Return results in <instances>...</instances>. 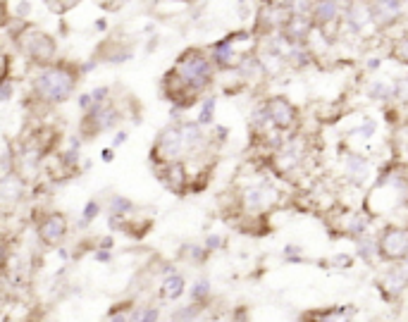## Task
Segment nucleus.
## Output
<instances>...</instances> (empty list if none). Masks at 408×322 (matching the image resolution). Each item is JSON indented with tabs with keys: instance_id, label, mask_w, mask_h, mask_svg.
Returning <instances> with one entry per match:
<instances>
[{
	"instance_id": "obj_4",
	"label": "nucleus",
	"mask_w": 408,
	"mask_h": 322,
	"mask_svg": "<svg viewBox=\"0 0 408 322\" xmlns=\"http://www.w3.org/2000/svg\"><path fill=\"white\" fill-rule=\"evenodd\" d=\"M184 158H186V144H184L181 122H170L155 136V144L150 148V162L158 167V165L177 162V160H184Z\"/></svg>"
},
{
	"instance_id": "obj_18",
	"label": "nucleus",
	"mask_w": 408,
	"mask_h": 322,
	"mask_svg": "<svg viewBox=\"0 0 408 322\" xmlns=\"http://www.w3.org/2000/svg\"><path fill=\"white\" fill-rule=\"evenodd\" d=\"M368 98H370V100H377L382 105L394 103V81L375 79V81L370 84V88H368Z\"/></svg>"
},
{
	"instance_id": "obj_25",
	"label": "nucleus",
	"mask_w": 408,
	"mask_h": 322,
	"mask_svg": "<svg viewBox=\"0 0 408 322\" xmlns=\"http://www.w3.org/2000/svg\"><path fill=\"white\" fill-rule=\"evenodd\" d=\"M131 310H134V303H131V301H129V303H117V306H113V308L108 310L105 322H129Z\"/></svg>"
},
{
	"instance_id": "obj_8",
	"label": "nucleus",
	"mask_w": 408,
	"mask_h": 322,
	"mask_svg": "<svg viewBox=\"0 0 408 322\" xmlns=\"http://www.w3.org/2000/svg\"><path fill=\"white\" fill-rule=\"evenodd\" d=\"M69 232V222H67V215H62L58 210H50L46 212L38 222H36V234H38V241L48 248H58L62 246L65 236Z\"/></svg>"
},
{
	"instance_id": "obj_13",
	"label": "nucleus",
	"mask_w": 408,
	"mask_h": 322,
	"mask_svg": "<svg viewBox=\"0 0 408 322\" xmlns=\"http://www.w3.org/2000/svg\"><path fill=\"white\" fill-rule=\"evenodd\" d=\"M24 189H27V179L19 175V172L5 175L0 179V198H2V205L10 208V205L19 203V201L24 198Z\"/></svg>"
},
{
	"instance_id": "obj_40",
	"label": "nucleus",
	"mask_w": 408,
	"mask_h": 322,
	"mask_svg": "<svg viewBox=\"0 0 408 322\" xmlns=\"http://www.w3.org/2000/svg\"><path fill=\"white\" fill-rule=\"evenodd\" d=\"M96 248H115V236L105 234L100 239H96Z\"/></svg>"
},
{
	"instance_id": "obj_47",
	"label": "nucleus",
	"mask_w": 408,
	"mask_h": 322,
	"mask_svg": "<svg viewBox=\"0 0 408 322\" xmlns=\"http://www.w3.org/2000/svg\"><path fill=\"white\" fill-rule=\"evenodd\" d=\"M236 2H239V7H246V2H248V0H236Z\"/></svg>"
},
{
	"instance_id": "obj_44",
	"label": "nucleus",
	"mask_w": 408,
	"mask_h": 322,
	"mask_svg": "<svg viewBox=\"0 0 408 322\" xmlns=\"http://www.w3.org/2000/svg\"><path fill=\"white\" fill-rule=\"evenodd\" d=\"M93 29L98 31V33H103V31H108V19H105V17H98V19L93 22Z\"/></svg>"
},
{
	"instance_id": "obj_29",
	"label": "nucleus",
	"mask_w": 408,
	"mask_h": 322,
	"mask_svg": "<svg viewBox=\"0 0 408 322\" xmlns=\"http://www.w3.org/2000/svg\"><path fill=\"white\" fill-rule=\"evenodd\" d=\"M227 139H229V127H225V124H212L210 127V141L215 146H222Z\"/></svg>"
},
{
	"instance_id": "obj_20",
	"label": "nucleus",
	"mask_w": 408,
	"mask_h": 322,
	"mask_svg": "<svg viewBox=\"0 0 408 322\" xmlns=\"http://www.w3.org/2000/svg\"><path fill=\"white\" fill-rule=\"evenodd\" d=\"M100 210H103V205H100V201H96V198H91V201H86L84 203V208H82V215H79V220H77V229H88L93 222H96V217L100 215Z\"/></svg>"
},
{
	"instance_id": "obj_3",
	"label": "nucleus",
	"mask_w": 408,
	"mask_h": 322,
	"mask_svg": "<svg viewBox=\"0 0 408 322\" xmlns=\"http://www.w3.org/2000/svg\"><path fill=\"white\" fill-rule=\"evenodd\" d=\"M15 43H17V50L24 58H29L36 67H46V64L58 62V41H55V36L33 27L27 19H17Z\"/></svg>"
},
{
	"instance_id": "obj_30",
	"label": "nucleus",
	"mask_w": 408,
	"mask_h": 322,
	"mask_svg": "<svg viewBox=\"0 0 408 322\" xmlns=\"http://www.w3.org/2000/svg\"><path fill=\"white\" fill-rule=\"evenodd\" d=\"M225 241H227V239H225V236L222 234H217V232H210V234L205 236V248H208V251H210V253H215V251H222V248H225Z\"/></svg>"
},
{
	"instance_id": "obj_12",
	"label": "nucleus",
	"mask_w": 408,
	"mask_h": 322,
	"mask_svg": "<svg viewBox=\"0 0 408 322\" xmlns=\"http://www.w3.org/2000/svg\"><path fill=\"white\" fill-rule=\"evenodd\" d=\"M344 175H346V179H349L353 186H363V184H368V179H370V175H373L368 158H365L363 153L349 150V153L344 155Z\"/></svg>"
},
{
	"instance_id": "obj_38",
	"label": "nucleus",
	"mask_w": 408,
	"mask_h": 322,
	"mask_svg": "<svg viewBox=\"0 0 408 322\" xmlns=\"http://www.w3.org/2000/svg\"><path fill=\"white\" fill-rule=\"evenodd\" d=\"M98 62H100V60L96 58V55H93V58H88V60H84V62H79V72H82V77L91 74V72L98 67Z\"/></svg>"
},
{
	"instance_id": "obj_16",
	"label": "nucleus",
	"mask_w": 408,
	"mask_h": 322,
	"mask_svg": "<svg viewBox=\"0 0 408 322\" xmlns=\"http://www.w3.org/2000/svg\"><path fill=\"white\" fill-rule=\"evenodd\" d=\"M184 293H186V277H184L181 272L163 277V282H160V298H163V301L175 303Z\"/></svg>"
},
{
	"instance_id": "obj_23",
	"label": "nucleus",
	"mask_w": 408,
	"mask_h": 322,
	"mask_svg": "<svg viewBox=\"0 0 408 322\" xmlns=\"http://www.w3.org/2000/svg\"><path fill=\"white\" fill-rule=\"evenodd\" d=\"M215 108H217V96H215V93L203 96V100H201V113H198L196 119H198L203 127H212V124H215Z\"/></svg>"
},
{
	"instance_id": "obj_27",
	"label": "nucleus",
	"mask_w": 408,
	"mask_h": 322,
	"mask_svg": "<svg viewBox=\"0 0 408 322\" xmlns=\"http://www.w3.org/2000/svg\"><path fill=\"white\" fill-rule=\"evenodd\" d=\"M282 258L287 260V265L306 263V258H303V248H301L298 243H287V246L282 248Z\"/></svg>"
},
{
	"instance_id": "obj_17",
	"label": "nucleus",
	"mask_w": 408,
	"mask_h": 322,
	"mask_svg": "<svg viewBox=\"0 0 408 322\" xmlns=\"http://www.w3.org/2000/svg\"><path fill=\"white\" fill-rule=\"evenodd\" d=\"M356 256L365 265H375V260H379L377 236L365 234V236H360V239H356Z\"/></svg>"
},
{
	"instance_id": "obj_1",
	"label": "nucleus",
	"mask_w": 408,
	"mask_h": 322,
	"mask_svg": "<svg viewBox=\"0 0 408 322\" xmlns=\"http://www.w3.org/2000/svg\"><path fill=\"white\" fill-rule=\"evenodd\" d=\"M79 64H72L67 60H58L46 67H36V74L31 77V96L41 103L60 105L74 96V91L82 81Z\"/></svg>"
},
{
	"instance_id": "obj_10",
	"label": "nucleus",
	"mask_w": 408,
	"mask_h": 322,
	"mask_svg": "<svg viewBox=\"0 0 408 322\" xmlns=\"http://www.w3.org/2000/svg\"><path fill=\"white\" fill-rule=\"evenodd\" d=\"M208 50H210V58L215 62L217 72H236V67H239V62H241V55L236 53L234 38L229 33L222 36V38H217V41H212V43L208 46Z\"/></svg>"
},
{
	"instance_id": "obj_39",
	"label": "nucleus",
	"mask_w": 408,
	"mask_h": 322,
	"mask_svg": "<svg viewBox=\"0 0 408 322\" xmlns=\"http://www.w3.org/2000/svg\"><path fill=\"white\" fill-rule=\"evenodd\" d=\"M127 141H129V134H127L124 129H117L115 134H113V141H110V146H113V148L117 150V148H122V146H124Z\"/></svg>"
},
{
	"instance_id": "obj_2",
	"label": "nucleus",
	"mask_w": 408,
	"mask_h": 322,
	"mask_svg": "<svg viewBox=\"0 0 408 322\" xmlns=\"http://www.w3.org/2000/svg\"><path fill=\"white\" fill-rule=\"evenodd\" d=\"M170 69L181 79L184 86L189 91H194V93H198V96H203L205 91L212 86L215 74H217V67H215V62L210 58V50L201 48V46L181 50L177 62Z\"/></svg>"
},
{
	"instance_id": "obj_15",
	"label": "nucleus",
	"mask_w": 408,
	"mask_h": 322,
	"mask_svg": "<svg viewBox=\"0 0 408 322\" xmlns=\"http://www.w3.org/2000/svg\"><path fill=\"white\" fill-rule=\"evenodd\" d=\"M373 220H375V215H373L370 210H353L349 217H346V222H344V234L351 236L353 241L360 239V236L370 234Z\"/></svg>"
},
{
	"instance_id": "obj_32",
	"label": "nucleus",
	"mask_w": 408,
	"mask_h": 322,
	"mask_svg": "<svg viewBox=\"0 0 408 322\" xmlns=\"http://www.w3.org/2000/svg\"><path fill=\"white\" fill-rule=\"evenodd\" d=\"M15 91H17L15 79H2V88H0V103H10V100H12V96H15Z\"/></svg>"
},
{
	"instance_id": "obj_31",
	"label": "nucleus",
	"mask_w": 408,
	"mask_h": 322,
	"mask_svg": "<svg viewBox=\"0 0 408 322\" xmlns=\"http://www.w3.org/2000/svg\"><path fill=\"white\" fill-rule=\"evenodd\" d=\"M329 267H334V270H351L353 267V256L351 253H337L329 260Z\"/></svg>"
},
{
	"instance_id": "obj_22",
	"label": "nucleus",
	"mask_w": 408,
	"mask_h": 322,
	"mask_svg": "<svg viewBox=\"0 0 408 322\" xmlns=\"http://www.w3.org/2000/svg\"><path fill=\"white\" fill-rule=\"evenodd\" d=\"M134 210H136L134 201L127 198V196H122V193H115V196L110 198V203H108V212H110V215H119V217H129Z\"/></svg>"
},
{
	"instance_id": "obj_42",
	"label": "nucleus",
	"mask_w": 408,
	"mask_h": 322,
	"mask_svg": "<svg viewBox=\"0 0 408 322\" xmlns=\"http://www.w3.org/2000/svg\"><path fill=\"white\" fill-rule=\"evenodd\" d=\"M232 320L234 322H248V310H246V308H236L232 313Z\"/></svg>"
},
{
	"instance_id": "obj_24",
	"label": "nucleus",
	"mask_w": 408,
	"mask_h": 322,
	"mask_svg": "<svg viewBox=\"0 0 408 322\" xmlns=\"http://www.w3.org/2000/svg\"><path fill=\"white\" fill-rule=\"evenodd\" d=\"M208 256H210V251L205 246H198V243H184L181 246V258L194 265H203L208 260Z\"/></svg>"
},
{
	"instance_id": "obj_7",
	"label": "nucleus",
	"mask_w": 408,
	"mask_h": 322,
	"mask_svg": "<svg viewBox=\"0 0 408 322\" xmlns=\"http://www.w3.org/2000/svg\"><path fill=\"white\" fill-rule=\"evenodd\" d=\"M262 105H265V110H267L270 122H272L275 129H279V131H284V134H289V131L296 129V124H298V110H296V105H294L289 98L275 93V96L265 98Z\"/></svg>"
},
{
	"instance_id": "obj_37",
	"label": "nucleus",
	"mask_w": 408,
	"mask_h": 322,
	"mask_svg": "<svg viewBox=\"0 0 408 322\" xmlns=\"http://www.w3.org/2000/svg\"><path fill=\"white\" fill-rule=\"evenodd\" d=\"M15 12H17V19H29V15L33 12V5H31L29 0H19Z\"/></svg>"
},
{
	"instance_id": "obj_21",
	"label": "nucleus",
	"mask_w": 408,
	"mask_h": 322,
	"mask_svg": "<svg viewBox=\"0 0 408 322\" xmlns=\"http://www.w3.org/2000/svg\"><path fill=\"white\" fill-rule=\"evenodd\" d=\"M203 308L205 306L191 303V301H189V306H177L175 310L170 313V322H194L198 315H201Z\"/></svg>"
},
{
	"instance_id": "obj_45",
	"label": "nucleus",
	"mask_w": 408,
	"mask_h": 322,
	"mask_svg": "<svg viewBox=\"0 0 408 322\" xmlns=\"http://www.w3.org/2000/svg\"><path fill=\"white\" fill-rule=\"evenodd\" d=\"M58 256H60V260H65V263H67L69 258H74V253H69L65 246H58Z\"/></svg>"
},
{
	"instance_id": "obj_36",
	"label": "nucleus",
	"mask_w": 408,
	"mask_h": 322,
	"mask_svg": "<svg viewBox=\"0 0 408 322\" xmlns=\"http://www.w3.org/2000/svg\"><path fill=\"white\" fill-rule=\"evenodd\" d=\"M141 322H160V308L158 306H144V318Z\"/></svg>"
},
{
	"instance_id": "obj_33",
	"label": "nucleus",
	"mask_w": 408,
	"mask_h": 322,
	"mask_svg": "<svg viewBox=\"0 0 408 322\" xmlns=\"http://www.w3.org/2000/svg\"><path fill=\"white\" fill-rule=\"evenodd\" d=\"M113 88L110 86H96L91 91V96H93V103H108V100H113Z\"/></svg>"
},
{
	"instance_id": "obj_5",
	"label": "nucleus",
	"mask_w": 408,
	"mask_h": 322,
	"mask_svg": "<svg viewBox=\"0 0 408 322\" xmlns=\"http://www.w3.org/2000/svg\"><path fill=\"white\" fill-rule=\"evenodd\" d=\"M239 203H241V210L248 212V215L265 212V210H270V208H275V205L279 203V191L267 179H262V181L248 184V186L241 189Z\"/></svg>"
},
{
	"instance_id": "obj_35",
	"label": "nucleus",
	"mask_w": 408,
	"mask_h": 322,
	"mask_svg": "<svg viewBox=\"0 0 408 322\" xmlns=\"http://www.w3.org/2000/svg\"><path fill=\"white\" fill-rule=\"evenodd\" d=\"M77 108H79L82 113H88V110L93 108V96H91V91H88V93H79V96H77Z\"/></svg>"
},
{
	"instance_id": "obj_43",
	"label": "nucleus",
	"mask_w": 408,
	"mask_h": 322,
	"mask_svg": "<svg viewBox=\"0 0 408 322\" xmlns=\"http://www.w3.org/2000/svg\"><path fill=\"white\" fill-rule=\"evenodd\" d=\"M382 60L384 58H370L365 62V69H368V72H377L379 67H382Z\"/></svg>"
},
{
	"instance_id": "obj_6",
	"label": "nucleus",
	"mask_w": 408,
	"mask_h": 322,
	"mask_svg": "<svg viewBox=\"0 0 408 322\" xmlns=\"http://www.w3.org/2000/svg\"><path fill=\"white\" fill-rule=\"evenodd\" d=\"M377 248L382 263H401L408 256V227L387 225L377 234Z\"/></svg>"
},
{
	"instance_id": "obj_26",
	"label": "nucleus",
	"mask_w": 408,
	"mask_h": 322,
	"mask_svg": "<svg viewBox=\"0 0 408 322\" xmlns=\"http://www.w3.org/2000/svg\"><path fill=\"white\" fill-rule=\"evenodd\" d=\"M377 127H379L377 119L370 117V115H365V117H363V122H360L356 129H351L349 134H358V136H363V139H373V136L377 134Z\"/></svg>"
},
{
	"instance_id": "obj_9",
	"label": "nucleus",
	"mask_w": 408,
	"mask_h": 322,
	"mask_svg": "<svg viewBox=\"0 0 408 322\" xmlns=\"http://www.w3.org/2000/svg\"><path fill=\"white\" fill-rule=\"evenodd\" d=\"M155 175H158V179H160L170 191H175L177 196H181V193L189 191L191 175H189V167H186L184 160L167 162V165H158V167H155Z\"/></svg>"
},
{
	"instance_id": "obj_41",
	"label": "nucleus",
	"mask_w": 408,
	"mask_h": 322,
	"mask_svg": "<svg viewBox=\"0 0 408 322\" xmlns=\"http://www.w3.org/2000/svg\"><path fill=\"white\" fill-rule=\"evenodd\" d=\"M100 160H103L105 165H110V162L115 160V148H113V146L103 148V150H100Z\"/></svg>"
},
{
	"instance_id": "obj_11",
	"label": "nucleus",
	"mask_w": 408,
	"mask_h": 322,
	"mask_svg": "<svg viewBox=\"0 0 408 322\" xmlns=\"http://www.w3.org/2000/svg\"><path fill=\"white\" fill-rule=\"evenodd\" d=\"M370 10H373V24L387 29L399 24V19H404L406 0H370Z\"/></svg>"
},
{
	"instance_id": "obj_28",
	"label": "nucleus",
	"mask_w": 408,
	"mask_h": 322,
	"mask_svg": "<svg viewBox=\"0 0 408 322\" xmlns=\"http://www.w3.org/2000/svg\"><path fill=\"white\" fill-rule=\"evenodd\" d=\"M394 58L401 60L404 64H408V33H401L396 41H394Z\"/></svg>"
},
{
	"instance_id": "obj_19",
	"label": "nucleus",
	"mask_w": 408,
	"mask_h": 322,
	"mask_svg": "<svg viewBox=\"0 0 408 322\" xmlns=\"http://www.w3.org/2000/svg\"><path fill=\"white\" fill-rule=\"evenodd\" d=\"M210 298H212V289H210V279H196L194 284H191V289H189V301L191 303H198V306H205V303H210Z\"/></svg>"
},
{
	"instance_id": "obj_14",
	"label": "nucleus",
	"mask_w": 408,
	"mask_h": 322,
	"mask_svg": "<svg viewBox=\"0 0 408 322\" xmlns=\"http://www.w3.org/2000/svg\"><path fill=\"white\" fill-rule=\"evenodd\" d=\"M96 58L103 60V62H110V64H122V62H129L134 58V48H131V43H122L117 38H110L98 48Z\"/></svg>"
},
{
	"instance_id": "obj_34",
	"label": "nucleus",
	"mask_w": 408,
	"mask_h": 322,
	"mask_svg": "<svg viewBox=\"0 0 408 322\" xmlns=\"http://www.w3.org/2000/svg\"><path fill=\"white\" fill-rule=\"evenodd\" d=\"M113 248H96L93 251V260L96 263H100V265H108V263H113Z\"/></svg>"
},
{
	"instance_id": "obj_46",
	"label": "nucleus",
	"mask_w": 408,
	"mask_h": 322,
	"mask_svg": "<svg viewBox=\"0 0 408 322\" xmlns=\"http://www.w3.org/2000/svg\"><path fill=\"white\" fill-rule=\"evenodd\" d=\"M158 46H160V38H158V36H150V38H148V43H146V50L150 53V50H155Z\"/></svg>"
}]
</instances>
